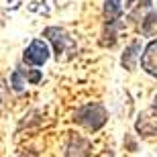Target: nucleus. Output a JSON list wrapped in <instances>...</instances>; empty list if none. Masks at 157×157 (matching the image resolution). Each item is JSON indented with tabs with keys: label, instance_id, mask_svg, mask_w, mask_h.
Wrapping results in <instances>:
<instances>
[{
	"label": "nucleus",
	"instance_id": "1",
	"mask_svg": "<svg viewBox=\"0 0 157 157\" xmlns=\"http://www.w3.org/2000/svg\"><path fill=\"white\" fill-rule=\"evenodd\" d=\"M74 121L82 127H86L88 131H98L106 122V110L102 104H88L76 112Z\"/></svg>",
	"mask_w": 157,
	"mask_h": 157
},
{
	"label": "nucleus",
	"instance_id": "2",
	"mask_svg": "<svg viewBox=\"0 0 157 157\" xmlns=\"http://www.w3.org/2000/svg\"><path fill=\"white\" fill-rule=\"evenodd\" d=\"M49 59V47L45 41L35 39L27 49H25V63L29 65H43Z\"/></svg>",
	"mask_w": 157,
	"mask_h": 157
},
{
	"label": "nucleus",
	"instance_id": "3",
	"mask_svg": "<svg viewBox=\"0 0 157 157\" xmlns=\"http://www.w3.org/2000/svg\"><path fill=\"white\" fill-rule=\"evenodd\" d=\"M45 37H49V41L53 43V47H55V55H59L65 51H74L76 49V45H74V41L70 39V37L65 35L61 29H57V27H49V29L45 31Z\"/></svg>",
	"mask_w": 157,
	"mask_h": 157
},
{
	"label": "nucleus",
	"instance_id": "4",
	"mask_svg": "<svg viewBox=\"0 0 157 157\" xmlns=\"http://www.w3.org/2000/svg\"><path fill=\"white\" fill-rule=\"evenodd\" d=\"M141 65L147 74H151L153 78H157V41H151L147 45L143 57H141Z\"/></svg>",
	"mask_w": 157,
	"mask_h": 157
},
{
	"label": "nucleus",
	"instance_id": "5",
	"mask_svg": "<svg viewBox=\"0 0 157 157\" xmlns=\"http://www.w3.org/2000/svg\"><path fill=\"white\" fill-rule=\"evenodd\" d=\"M141 51V45L139 41H135V43H131V45L124 49V53H122V65L127 67V70H135V65H137V55H139Z\"/></svg>",
	"mask_w": 157,
	"mask_h": 157
},
{
	"label": "nucleus",
	"instance_id": "6",
	"mask_svg": "<svg viewBox=\"0 0 157 157\" xmlns=\"http://www.w3.org/2000/svg\"><path fill=\"white\" fill-rule=\"evenodd\" d=\"M88 151H90V145H88L86 139H74L67 147V157H88Z\"/></svg>",
	"mask_w": 157,
	"mask_h": 157
},
{
	"label": "nucleus",
	"instance_id": "7",
	"mask_svg": "<svg viewBox=\"0 0 157 157\" xmlns=\"http://www.w3.org/2000/svg\"><path fill=\"white\" fill-rule=\"evenodd\" d=\"M137 131H139L141 135H145V137L155 135L157 133V122H151V118H149V117L141 114L139 121H137Z\"/></svg>",
	"mask_w": 157,
	"mask_h": 157
},
{
	"label": "nucleus",
	"instance_id": "8",
	"mask_svg": "<svg viewBox=\"0 0 157 157\" xmlns=\"http://www.w3.org/2000/svg\"><path fill=\"white\" fill-rule=\"evenodd\" d=\"M141 31H143V35L151 37L157 33V12H149L145 18H143V25H141Z\"/></svg>",
	"mask_w": 157,
	"mask_h": 157
},
{
	"label": "nucleus",
	"instance_id": "9",
	"mask_svg": "<svg viewBox=\"0 0 157 157\" xmlns=\"http://www.w3.org/2000/svg\"><path fill=\"white\" fill-rule=\"evenodd\" d=\"M10 82H12V88H14L17 92H21V90H23V88L27 86V76L23 78V71H21V70H17L14 74H12Z\"/></svg>",
	"mask_w": 157,
	"mask_h": 157
},
{
	"label": "nucleus",
	"instance_id": "10",
	"mask_svg": "<svg viewBox=\"0 0 157 157\" xmlns=\"http://www.w3.org/2000/svg\"><path fill=\"white\" fill-rule=\"evenodd\" d=\"M27 80H29V82H33V84H35V82H39V80H41V74H39V71H31V74H29V78H27Z\"/></svg>",
	"mask_w": 157,
	"mask_h": 157
},
{
	"label": "nucleus",
	"instance_id": "11",
	"mask_svg": "<svg viewBox=\"0 0 157 157\" xmlns=\"http://www.w3.org/2000/svg\"><path fill=\"white\" fill-rule=\"evenodd\" d=\"M139 4H141V6H151V0H141Z\"/></svg>",
	"mask_w": 157,
	"mask_h": 157
},
{
	"label": "nucleus",
	"instance_id": "12",
	"mask_svg": "<svg viewBox=\"0 0 157 157\" xmlns=\"http://www.w3.org/2000/svg\"><path fill=\"white\" fill-rule=\"evenodd\" d=\"M153 110H155V114H157V96H155V100H153Z\"/></svg>",
	"mask_w": 157,
	"mask_h": 157
}]
</instances>
